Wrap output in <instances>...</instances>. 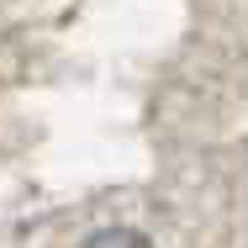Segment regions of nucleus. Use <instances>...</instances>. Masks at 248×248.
<instances>
[{"label": "nucleus", "mask_w": 248, "mask_h": 248, "mask_svg": "<svg viewBox=\"0 0 248 248\" xmlns=\"http://www.w3.org/2000/svg\"><path fill=\"white\" fill-rule=\"evenodd\" d=\"M85 248H153V243L138 238V232H127V227H111V232H95Z\"/></svg>", "instance_id": "obj_1"}]
</instances>
